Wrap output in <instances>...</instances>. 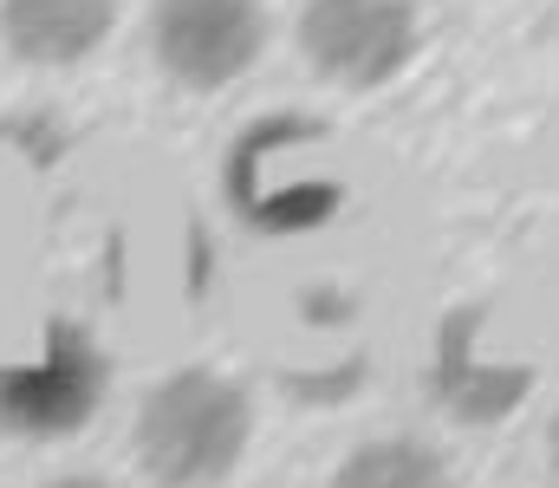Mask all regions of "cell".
<instances>
[{
    "label": "cell",
    "instance_id": "obj_4",
    "mask_svg": "<svg viewBox=\"0 0 559 488\" xmlns=\"http://www.w3.org/2000/svg\"><path fill=\"white\" fill-rule=\"evenodd\" d=\"M417 7L411 0H306L299 52L325 85L378 92L417 59Z\"/></svg>",
    "mask_w": 559,
    "mask_h": 488
},
{
    "label": "cell",
    "instance_id": "obj_2",
    "mask_svg": "<svg viewBox=\"0 0 559 488\" xmlns=\"http://www.w3.org/2000/svg\"><path fill=\"white\" fill-rule=\"evenodd\" d=\"M105 352L85 325L72 320H46V338L33 358L0 365V430L26 437V443H59L79 437L98 404H105Z\"/></svg>",
    "mask_w": 559,
    "mask_h": 488
},
{
    "label": "cell",
    "instance_id": "obj_5",
    "mask_svg": "<svg viewBox=\"0 0 559 488\" xmlns=\"http://www.w3.org/2000/svg\"><path fill=\"white\" fill-rule=\"evenodd\" d=\"M475 320H481L475 307H462V313L442 320V332H436V358H429V391H436V404L455 410L462 424H501V417L527 397L534 371H527V365H508V371L481 365V358L468 352Z\"/></svg>",
    "mask_w": 559,
    "mask_h": 488
},
{
    "label": "cell",
    "instance_id": "obj_7",
    "mask_svg": "<svg viewBox=\"0 0 559 488\" xmlns=\"http://www.w3.org/2000/svg\"><path fill=\"white\" fill-rule=\"evenodd\" d=\"M332 488H455V469L423 437H371L332 469Z\"/></svg>",
    "mask_w": 559,
    "mask_h": 488
},
{
    "label": "cell",
    "instance_id": "obj_3",
    "mask_svg": "<svg viewBox=\"0 0 559 488\" xmlns=\"http://www.w3.org/2000/svg\"><path fill=\"white\" fill-rule=\"evenodd\" d=\"M150 52L176 92H228L267 52L261 0H156Z\"/></svg>",
    "mask_w": 559,
    "mask_h": 488
},
{
    "label": "cell",
    "instance_id": "obj_1",
    "mask_svg": "<svg viewBox=\"0 0 559 488\" xmlns=\"http://www.w3.org/2000/svg\"><path fill=\"white\" fill-rule=\"evenodd\" d=\"M131 443L156 488H222L254 443V404L235 378L182 365L143 391Z\"/></svg>",
    "mask_w": 559,
    "mask_h": 488
},
{
    "label": "cell",
    "instance_id": "obj_9",
    "mask_svg": "<svg viewBox=\"0 0 559 488\" xmlns=\"http://www.w3.org/2000/svg\"><path fill=\"white\" fill-rule=\"evenodd\" d=\"M547 456H554V476H559V410H554V430H547Z\"/></svg>",
    "mask_w": 559,
    "mask_h": 488
},
{
    "label": "cell",
    "instance_id": "obj_8",
    "mask_svg": "<svg viewBox=\"0 0 559 488\" xmlns=\"http://www.w3.org/2000/svg\"><path fill=\"white\" fill-rule=\"evenodd\" d=\"M39 488H118V483H105L92 469H72V476H52V483H39Z\"/></svg>",
    "mask_w": 559,
    "mask_h": 488
},
{
    "label": "cell",
    "instance_id": "obj_6",
    "mask_svg": "<svg viewBox=\"0 0 559 488\" xmlns=\"http://www.w3.org/2000/svg\"><path fill=\"white\" fill-rule=\"evenodd\" d=\"M118 26V0H0V39L26 66H79Z\"/></svg>",
    "mask_w": 559,
    "mask_h": 488
}]
</instances>
